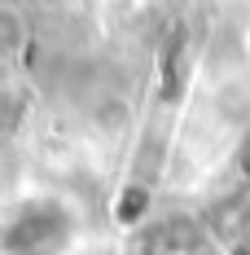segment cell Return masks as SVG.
I'll use <instances>...</instances> for the list:
<instances>
[{"mask_svg": "<svg viewBox=\"0 0 250 255\" xmlns=\"http://www.w3.org/2000/svg\"><path fill=\"white\" fill-rule=\"evenodd\" d=\"M75 220L53 198H35L13 211V220L0 233V255H62L71 247Z\"/></svg>", "mask_w": 250, "mask_h": 255, "instance_id": "6da1fadb", "label": "cell"}, {"mask_svg": "<svg viewBox=\"0 0 250 255\" xmlns=\"http://www.w3.org/2000/svg\"><path fill=\"white\" fill-rule=\"evenodd\" d=\"M26 44V22L13 9H0V57H13Z\"/></svg>", "mask_w": 250, "mask_h": 255, "instance_id": "7a4b0ae2", "label": "cell"}]
</instances>
